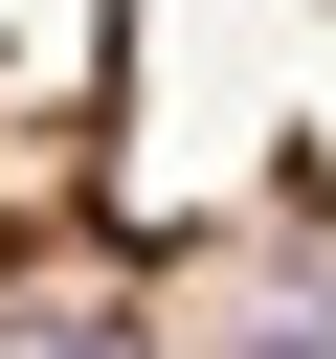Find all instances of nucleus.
Wrapping results in <instances>:
<instances>
[{
	"label": "nucleus",
	"instance_id": "nucleus-1",
	"mask_svg": "<svg viewBox=\"0 0 336 359\" xmlns=\"http://www.w3.org/2000/svg\"><path fill=\"white\" fill-rule=\"evenodd\" d=\"M0 359H336V0H0Z\"/></svg>",
	"mask_w": 336,
	"mask_h": 359
}]
</instances>
